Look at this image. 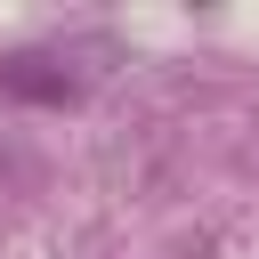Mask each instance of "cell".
<instances>
[{
    "label": "cell",
    "instance_id": "1",
    "mask_svg": "<svg viewBox=\"0 0 259 259\" xmlns=\"http://www.w3.org/2000/svg\"><path fill=\"white\" fill-rule=\"evenodd\" d=\"M0 97H32V105H73V73L49 57H8L0 65Z\"/></svg>",
    "mask_w": 259,
    "mask_h": 259
}]
</instances>
